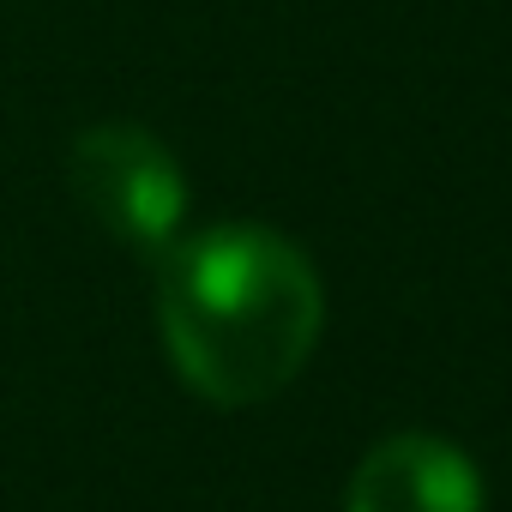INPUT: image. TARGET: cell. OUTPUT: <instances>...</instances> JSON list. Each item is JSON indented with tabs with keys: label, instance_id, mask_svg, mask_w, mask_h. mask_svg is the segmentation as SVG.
<instances>
[{
	"label": "cell",
	"instance_id": "6da1fadb",
	"mask_svg": "<svg viewBox=\"0 0 512 512\" xmlns=\"http://www.w3.org/2000/svg\"><path fill=\"white\" fill-rule=\"evenodd\" d=\"M320 326V272L266 223H211L157 253L163 356L181 386L217 410L278 398L308 368Z\"/></svg>",
	"mask_w": 512,
	"mask_h": 512
},
{
	"label": "cell",
	"instance_id": "7a4b0ae2",
	"mask_svg": "<svg viewBox=\"0 0 512 512\" xmlns=\"http://www.w3.org/2000/svg\"><path fill=\"white\" fill-rule=\"evenodd\" d=\"M73 199L103 235L133 253H163L187 217V175L175 151L139 121H97L67 145Z\"/></svg>",
	"mask_w": 512,
	"mask_h": 512
},
{
	"label": "cell",
	"instance_id": "3957f363",
	"mask_svg": "<svg viewBox=\"0 0 512 512\" xmlns=\"http://www.w3.org/2000/svg\"><path fill=\"white\" fill-rule=\"evenodd\" d=\"M344 512H482V476L434 434H392L356 464Z\"/></svg>",
	"mask_w": 512,
	"mask_h": 512
}]
</instances>
